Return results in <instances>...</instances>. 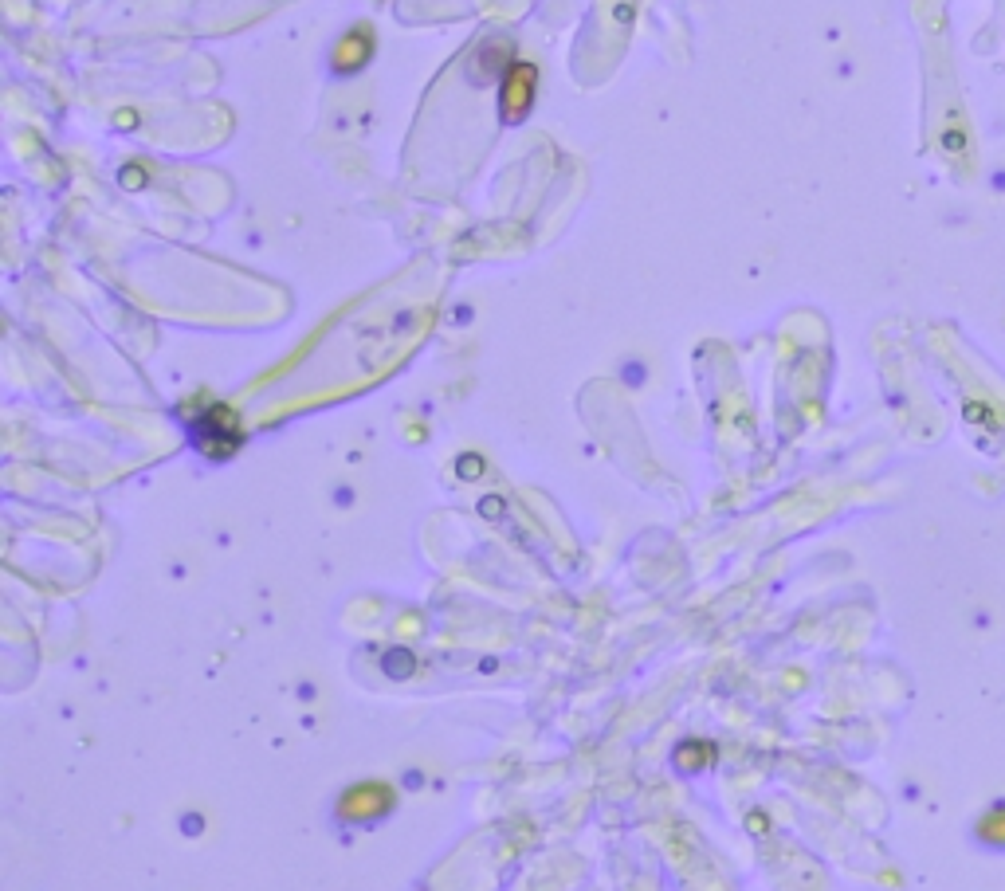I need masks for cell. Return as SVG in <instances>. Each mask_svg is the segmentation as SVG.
I'll use <instances>...</instances> for the list:
<instances>
[{
  "label": "cell",
  "instance_id": "cell-2",
  "mask_svg": "<svg viewBox=\"0 0 1005 891\" xmlns=\"http://www.w3.org/2000/svg\"><path fill=\"white\" fill-rule=\"evenodd\" d=\"M389 809H393V789L381 786V782H362V786L346 789L342 805H338V813L346 821H377Z\"/></svg>",
  "mask_w": 1005,
  "mask_h": 891
},
{
  "label": "cell",
  "instance_id": "cell-3",
  "mask_svg": "<svg viewBox=\"0 0 1005 891\" xmlns=\"http://www.w3.org/2000/svg\"><path fill=\"white\" fill-rule=\"evenodd\" d=\"M530 91H534V71H530V67H515L511 79H507V91H503L507 110H511V114H523L530 106V99H534Z\"/></svg>",
  "mask_w": 1005,
  "mask_h": 891
},
{
  "label": "cell",
  "instance_id": "cell-4",
  "mask_svg": "<svg viewBox=\"0 0 1005 891\" xmlns=\"http://www.w3.org/2000/svg\"><path fill=\"white\" fill-rule=\"evenodd\" d=\"M978 837L986 840V844H994V848H1005V801H998L990 813H982Z\"/></svg>",
  "mask_w": 1005,
  "mask_h": 891
},
{
  "label": "cell",
  "instance_id": "cell-1",
  "mask_svg": "<svg viewBox=\"0 0 1005 891\" xmlns=\"http://www.w3.org/2000/svg\"><path fill=\"white\" fill-rule=\"evenodd\" d=\"M189 436H193V444L212 456V460H228L236 448H240V440H244V432H240V420L232 409H224V405H209L205 413H197V417L189 420Z\"/></svg>",
  "mask_w": 1005,
  "mask_h": 891
}]
</instances>
